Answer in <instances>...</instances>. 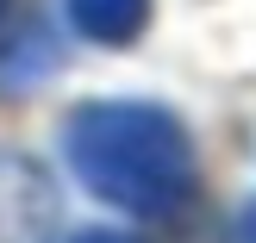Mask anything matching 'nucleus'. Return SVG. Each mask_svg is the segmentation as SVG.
I'll return each instance as SVG.
<instances>
[{
    "instance_id": "1",
    "label": "nucleus",
    "mask_w": 256,
    "mask_h": 243,
    "mask_svg": "<svg viewBox=\"0 0 256 243\" xmlns=\"http://www.w3.org/2000/svg\"><path fill=\"white\" fill-rule=\"evenodd\" d=\"M62 156L88 194L138 219L175 212L194 187V150H188L182 119H169L162 106H138V100L82 106L62 125Z\"/></svg>"
},
{
    "instance_id": "2",
    "label": "nucleus",
    "mask_w": 256,
    "mask_h": 243,
    "mask_svg": "<svg viewBox=\"0 0 256 243\" xmlns=\"http://www.w3.org/2000/svg\"><path fill=\"white\" fill-rule=\"evenodd\" d=\"M69 19L94 44H132L150 19V0H69Z\"/></svg>"
},
{
    "instance_id": "3",
    "label": "nucleus",
    "mask_w": 256,
    "mask_h": 243,
    "mask_svg": "<svg viewBox=\"0 0 256 243\" xmlns=\"http://www.w3.org/2000/svg\"><path fill=\"white\" fill-rule=\"evenodd\" d=\"M232 243H256V200H250V206L232 219Z\"/></svg>"
},
{
    "instance_id": "4",
    "label": "nucleus",
    "mask_w": 256,
    "mask_h": 243,
    "mask_svg": "<svg viewBox=\"0 0 256 243\" xmlns=\"http://www.w3.org/2000/svg\"><path fill=\"white\" fill-rule=\"evenodd\" d=\"M69 243H138V237H125V231H82V237H69Z\"/></svg>"
},
{
    "instance_id": "5",
    "label": "nucleus",
    "mask_w": 256,
    "mask_h": 243,
    "mask_svg": "<svg viewBox=\"0 0 256 243\" xmlns=\"http://www.w3.org/2000/svg\"><path fill=\"white\" fill-rule=\"evenodd\" d=\"M0 6H6V0H0Z\"/></svg>"
}]
</instances>
